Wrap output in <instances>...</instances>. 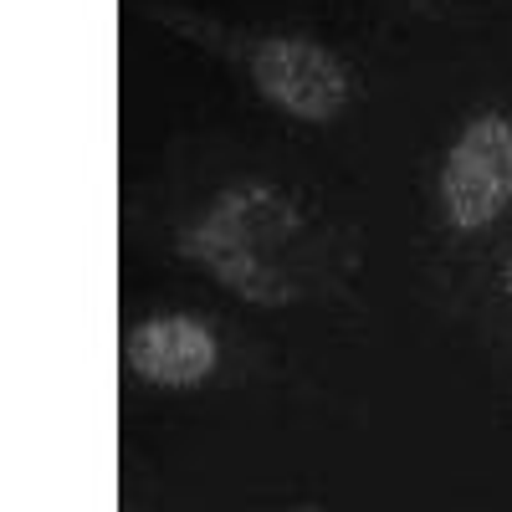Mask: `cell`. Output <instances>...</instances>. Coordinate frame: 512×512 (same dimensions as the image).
Returning <instances> with one entry per match:
<instances>
[{"label": "cell", "mask_w": 512, "mask_h": 512, "mask_svg": "<svg viewBox=\"0 0 512 512\" xmlns=\"http://www.w3.org/2000/svg\"><path fill=\"white\" fill-rule=\"evenodd\" d=\"M512 200V128L477 118L446 159V210L456 226H487Z\"/></svg>", "instance_id": "1"}, {"label": "cell", "mask_w": 512, "mask_h": 512, "mask_svg": "<svg viewBox=\"0 0 512 512\" xmlns=\"http://www.w3.org/2000/svg\"><path fill=\"white\" fill-rule=\"evenodd\" d=\"M256 82L272 103H282L297 118H333L344 108V72L308 41H272L256 57Z\"/></svg>", "instance_id": "2"}, {"label": "cell", "mask_w": 512, "mask_h": 512, "mask_svg": "<svg viewBox=\"0 0 512 512\" xmlns=\"http://www.w3.org/2000/svg\"><path fill=\"white\" fill-rule=\"evenodd\" d=\"M128 359H134L139 374H149L159 384H195L216 364V338L195 318H159V323H144L134 333Z\"/></svg>", "instance_id": "3"}]
</instances>
